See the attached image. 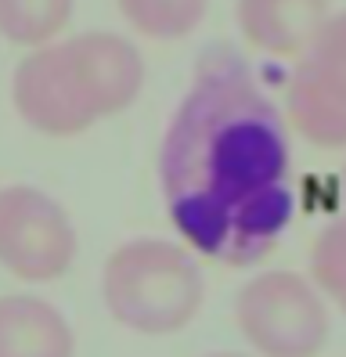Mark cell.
I'll return each mask as SVG.
<instances>
[{
    "instance_id": "3",
    "label": "cell",
    "mask_w": 346,
    "mask_h": 357,
    "mask_svg": "<svg viewBox=\"0 0 346 357\" xmlns=\"http://www.w3.org/2000/svg\"><path fill=\"white\" fill-rule=\"evenodd\" d=\"M101 300L126 332L177 335L206 307L202 260L181 238H130L101 267Z\"/></svg>"
},
{
    "instance_id": "5",
    "label": "cell",
    "mask_w": 346,
    "mask_h": 357,
    "mask_svg": "<svg viewBox=\"0 0 346 357\" xmlns=\"http://www.w3.org/2000/svg\"><path fill=\"white\" fill-rule=\"evenodd\" d=\"M80 253L76 224L54 195L33 184L0 188V267L26 285L69 275Z\"/></svg>"
},
{
    "instance_id": "6",
    "label": "cell",
    "mask_w": 346,
    "mask_h": 357,
    "mask_svg": "<svg viewBox=\"0 0 346 357\" xmlns=\"http://www.w3.org/2000/svg\"><path fill=\"white\" fill-rule=\"evenodd\" d=\"M285 119L314 149L346 152V11H336L292 61Z\"/></svg>"
},
{
    "instance_id": "4",
    "label": "cell",
    "mask_w": 346,
    "mask_h": 357,
    "mask_svg": "<svg viewBox=\"0 0 346 357\" xmlns=\"http://www.w3.org/2000/svg\"><path fill=\"white\" fill-rule=\"evenodd\" d=\"M234 325L253 357H317L332 307L303 271H260L234 296Z\"/></svg>"
},
{
    "instance_id": "8",
    "label": "cell",
    "mask_w": 346,
    "mask_h": 357,
    "mask_svg": "<svg viewBox=\"0 0 346 357\" xmlns=\"http://www.w3.org/2000/svg\"><path fill=\"white\" fill-rule=\"evenodd\" d=\"M0 357H76L69 318L43 296H0Z\"/></svg>"
},
{
    "instance_id": "11",
    "label": "cell",
    "mask_w": 346,
    "mask_h": 357,
    "mask_svg": "<svg viewBox=\"0 0 346 357\" xmlns=\"http://www.w3.org/2000/svg\"><path fill=\"white\" fill-rule=\"evenodd\" d=\"M307 275L324 292L329 307L346 314V217L329 224L310 245V267Z\"/></svg>"
},
{
    "instance_id": "7",
    "label": "cell",
    "mask_w": 346,
    "mask_h": 357,
    "mask_svg": "<svg viewBox=\"0 0 346 357\" xmlns=\"http://www.w3.org/2000/svg\"><path fill=\"white\" fill-rule=\"evenodd\" d=\"M332 15V0H234V22L246 44L292 61Z\"/></svg>"
},
{
    "instance_id": "12",
    "label": "cell",
    "mask_w": 346,
    "mask_h": 357,
    "mask_svg": "<svg viewBox=\"0 0 346 357\" xmlns=\"http://www.w3.org/2000/svg\"><path fill=\"white\" fill-rule=\"evenodd\" d=\"M206 357H253V354H238V350H216V354H206Z\"/></svg>"
},
{
    "instance_id": "13",
    "label": "cell",
    "mask_w": 346,
    "mask_h": 357,
    "mask_svg": "<svg viewBox=\"0 0 346 357\" xmlns=\"http://www.w3.org/2000/svg\"><path fill=\"white\" fill-rule=\"evenodd\" d=\"M343 209H346V170H343ZM346 217V213H343Z\"/></svg>"
},
{
    "instance_id": "2",
    "label": "cell",
    "mask_w": 346,
    "mask_h": 357,
    "mask_svg": "<svg viewBox=\"0 0 346 357\" xmlns=\"http://www.w3.org/2000/svg\"><path fill=\"white\" fill-rule=\"evenodd\" d=\"M148 66L130 36L86 29L26 51L11 73L18 119L43 137H80L126 112L144 91Z\"/></svg>"
},
{
    "instance_id": "10",
    "label": "cell",
    "mask_w": 346,
    "mask_h": 357,
    "mask_svg": "<svg viewBox=\"0 0 346 357\" xmlns=\"http://www.w3.org/2000/svg\"><path fill=\"white\" fill-rule=\"evenodd\" d=\"M123 22L144 40H184L206 22L209 0H116Z\"/></svg>"
},
{
    "instance_id": "1",
    "label": "cell",
    "mask_w": 346,
    "mask_h": 357,
    "mask_svg": "<svg viewBox=\"0 0 346 357\" xmlns=\"http://www.w3.org/2000/svg\"><path fill=\"white\" fill-rule=\"evenodd\" d=\"M166 220L199 260L256 267L296 220L285 109L227 47L209 51L159 144Z\"/></svg>"
},
{
    "instance_id": "9",
    "label": "cell",
    "mask_w": 346,
    "mask_h": 357,
    "mask_svg": "<svg viewBox=\"0 0 346 357\" xmlns=\"http://www.w3.org/2000/svg\"><path fill=\"white\" fill-rule=\"evenodd\" d=\"M76 0H0V36L15 47H47L69 29Z\"/></svg>"
}]
</instances>
